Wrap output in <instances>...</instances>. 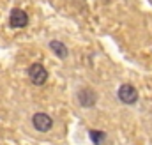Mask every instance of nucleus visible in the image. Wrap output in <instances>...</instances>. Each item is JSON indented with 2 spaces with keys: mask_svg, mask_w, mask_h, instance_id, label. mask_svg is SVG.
<instances>
[{
  "mask_svg": "<svg viewBox=\"0 0 152 145\" xmlns=\"http://www.w3.org/2000/svg\"><path fill=\"white\" fill-rule=\"evenodd\" d=\"M118 99H120L124 105H133V103H136V99H138V90H136L133 85L124 83V85H120V89H118Z\"/></svg>",
  "mask_w": 152,
  "mask_h": 145,
  "instance_id": "f257e3e1",
  "label": "nucleus"
},
{
  "mask_svg": "<svg viewBox=\"0 0 152 145\" xmlns=\"http://www.w3.org/2000/svg\"><path fill=\"white\" fill-rule=\"evenodd\" d=\"M28 23V14L23 9H12L11 16H9V25L12 29H23Z\"/></svg>",
  "mask_w": 152,
  "mask_h": 145,
  "instance_id": "7ed1b4c3",
  "label": "nucleus"
},
{
  "mask_svg": "<svg viewBox=\"0 0 152 145\" xmlns=\"http://www.w3.org/2000/svg\"><path fill=\"white\" fill-rule=\"evenodd\" d=\"M90 140H92L96 145H103L104 144V140H106V135H104L103 131L92 129V131H90Z\"/></svg>",
  "mask_w": 152,
  "mask_h": 145,
  "instance_id": "0eeeda50",
  "label": "nucleus"
},
{
  "mask_svg": "<svg viewBox=\"0 0 152 145\" xmlns=\"http://www.w3.org/2000/svg\"><path fill=\"white\" fill-rule=\"evenodd\" d=\"M50 48H51V51H53L58 59H66V57H67V48H66L64 42H60V41H51V42H50Z\"/></svg>",
  "mask_w": 152,
  "mask_h": 145,
  "instance_id": "423d86ee",
  "label": "nucleus"
},
{
  "mask_svg": "<svg viewBox=\"0 0 152 145\" xmlns=\"http://www.w3.org/2000/svg\"><path fill=\"white\" fill-rule=\"evenodd\" d=\"M32 122H34V127H36L37 131H48V129L53 126L51 117H50L48 113H42V111H39V113H36V115L32 117Z\"/></svg>",
  "mask_w": 152,
  "mask_h": 145,
  "instance_id": "20e7f679",
  "label": "nucleus"
},
{
  "mask_svg": "<svg viewBox=\"0 0 152 145\" xmlns=\"http://www.w3.org/2000/svg\"><path fill=\"white\" fill-rule=\"evenodd\" d=\"M96 99H97V96H96V92L90 90V89H81V90L78 92V101H80V105L85 106V108L94 106Z\"/></svg>",
  "mask_w": 152,
  "mask_h": 145,
  "instance_id": "39448f33",
  "label": "nucleus"
},
{
  "mask_svg": "<svg viewBox=\"0 0 152 145\" xmlns=\"http://www.w3.org/2000/svg\"><path fill=\"white\" fill-rule=\"evenodd\" d=\"M28 78L34 85H44L48 80V71L41 64H32L28 67Z\"/></svg>",
  "mask_w": 152,
  "mask_h": 145,
  "instance_id": "f03ea898",
  "label": "nucleus"
}]
</instances>
